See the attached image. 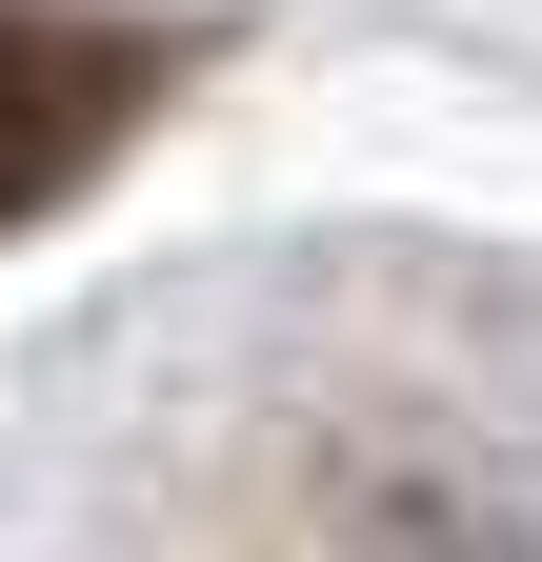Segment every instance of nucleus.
I'll return each instance as SVG.
<instances>
[{"label":"nucleus","mask_w":542,"mask_h":562,"mask_svg":"<svg viewBox=\"0 0 542 562\" xmlns=\"http://www.w3.org/2000/svg\"><path fill=\"white\" fill-rule=\"evenodd\" d=\"M181 41L142 21H81V0H0V222H41V201H81L121 140L161 121Z\"/></svg>","instance_id":"1"},{"label":"nucleus","mask_w":542,"mask_h":562,"mask_svg":"<svg viewBox=\"0 0 542 562\" xmlns=\"http://www.w3.org/2000/svg\"><path fill=\"white\" fill-rule=\"evenodd\" d=\"M342 542L362 562H542L483 482H422V462H342Z\"/></svg>","instance_id":"2"}]
</instances>
